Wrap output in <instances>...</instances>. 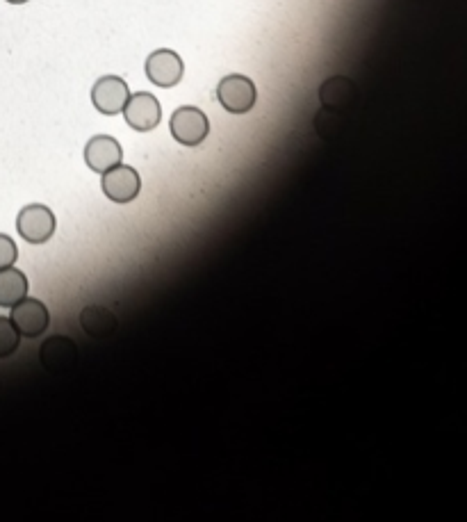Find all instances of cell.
I'll return each instance as SVG.
<instances>
[{"mask_svg": "<svg viewBox=\"0 0 467 522\" xmlns=\"http://www.w3.org/2000/svg\"><path fill=\"white\" fill-rule=\"evenodd\" d=\"M121 160H124L121 144L110 135H96L85 146V162L96 174H105L112 167L121 165Z\"/></svg>", "mask_w": 467, "mask_h": 522, "instance_id": "9c48e42d", "label": "cell"}, {"mask_svg": "<svg viewBox=\"0 0 467 522\" xmlns=\"http://www.w3.org/2000/svg\"><path fill=\"white\" fill-rule=\"evenodd\" d=\"M16 258H19V249H16L14 240L0 233V269L12 267L16 263Z\"/></svg>", "mask_w": 467, "mask_h": 522, "instance_id": "5bb4252c", "label": "cell"}, {"mask_svg": "<svg viewBox=\"0 0 467 522\" xmlns=\"http://www.w3.org/2000/svg\"><path fill=\"white\" fill-rule=\"evenodd\" d=\"M7 3H12V5H23V3H28V0H7Z\"/></svg>", "mask_w": 467, "mask_h": 522, "instance_id": "9a60e30c", "label": "cell"}, {"mask_svg": "<svg viewBox=\"0 0 467 522\" xmlns=\"http://www.w3.org/2000/svg\"><path fill=\"white\" fill-rule=\"evenodd\" d=\"M256 85L247 76H226L217 87V99L231 114H247L256 105Z\"/></svg>", "mask_w": 467, "mask_h": 522, "instance_id": "7a4b0ae2", "label": "cell"}, {"mask_svg": "<svg viewBox=\"0 0 467 522\" xmlns=\"http://www.w3.org/2000/svg\"><path fill=\"white\" fill-rule=\"evenodd\" d=\"M28 297V279L21 269L5 267L0 269V306L12 308L21 299Z\"/></svg>", "mask_w": 467, "mask_h": 522, "instance_id": "30bf717a", "label": "cell"}, {"mask_svg": "<svg viewBox=\"0 0 467 522\" xmlns=\"http://www.w3.org/2000/svg\"><path fill=\"white\" fill-rule=\"evenodd\" d=\"M21 333L16 331L14 322L10 317H0V358L12 356L19 349Z\"/></svg>", "mask_w": 467, "mask_h": 522, "instance_id": "4fadbf2b", "label": "cell"}, {"mask_svg": "<svg viewBox=\"0 0 467 522\" xmlns=\"http://www.w3.org/2000/svg\"><path fill=\"white\" fill-rule=\"evenodd\" d=\"M183 71V60H180L178 53L169 51V48H160V51L151 53L149 60H146V76L158 87H176L183 80Z\"/></svg>", "mask_w": 467, "mask_h": 522, "instance_id": "ba28073f", "label": "cell"}, {"mask_svg": "<svg viewBox=\"0 0 467 522\" xmlns=\"http://www.w3.org/2000/svg\"><path fill=\"white\" fill-rule=\"evenodd\" d=\"M76 356V347H73V342L67 338H53L42 347V361L48 370L67 367L69 361H76Z\"/></svg>", "mask_w": 467, "mask_h": 522, "instance_id": "7c38bea8", "label": "cell"}, {"mask_svg": "<svg viewBox=\"0 0 467 522\" xmlns=\"http://www.w3.org/2000/svg\"><path fill=\"white\" fill-rule=\"evenodd\" d=\"M128 99H130L128 83L119 76H105L98 80L92 89L94 108L101 114H108V117L124 112Z\"/></svg>", "mask_w": 467, "mask_h": 522, "instance_id": "5b68a950", "label": "cell"}, {"mask_svg": "<svg viewBox=\"0 0 467 522\" xmlns=\"http://www.w3.org/2000/svg\"><path fill=\"white\" fill-rule=\"evenodd\" d=\"M354 92H356V87L349 78L335 76L331 80H326L322 89H319V99H322L326 108L338 110V108H342V105H347L351 99H354Z\"/></svg>", "mask_w": 467, "mask_h": 522, "instance_id": "8fae6325", "label": "cell"}, {"mask_svg": "<svg viewBox=\"0 0 467 522\" xmlns=\"http://www.w3.org/2000/svg\"><path fill=\"white\" fill-rule=\"evenodd\" d=\"M16 231L30 244H44L55 233V215L46 206H26L16 219Z\"/></svg>", "mask_w": 467, "mask_h": 522, "instance_id": "3957f363", "label": "cell"}, {"mask_svg": "<svg viewBox=\"0 0 467 522\" xmlns=\"http://www.w3.org/2000/svg\"><path fill=\"white\" fill-rule=\"evenodd\" d=\"M142 178L128 165H117L103 174V192L114 203H130L139 197Z\"/></svg>", "mask_w": 467, "mask_h": 522, "instance_id": "277c9868", "label": "cell"}, {"mask_svg": "<svg viewBox=\"0 0 467 522\" xmlns=\"http://www.w3.org/2000/svg\"><path fill=\"white\" fill-rule=\"evenodd\" d=\"M171 135L174 140L183 146H199L206 142V137L210 133V121L203 110L192 108V105H185V108H178L171 117Z\"/></svg>", "mask_w": 467, "mask_h": 522, "instance_id": "6da1fadb", "label": "cell"}, {"mask_svg": "<svg viewBox=\"0 0 467 522\" xmlns=\"http://www.w3.org/2000/svg\"><path fill=\"white\" fill-rule=\"evenodd\" d=\"M16 331L26 338H37L48 329V308L39 299H21L19 304L12 306V317Z\"/></svg>", "mask_w": 467, "mask_h": 522, "instance_id": "8992f818", "label": "cell"}, {"mask_svg": "<svg viewBox=\"0 0 467 522\" xmlns=\"http://www.w3.org/2000/svg\"><path fill=\"white\" fill-rule=\"evenodd\" d=\"M124 117H126V124L130 128L139 130V133H149V130L158 126L160 119H162L160 101L149 92L133 94L128 99L126 108H124Z\"/></svg>", "mask_w": 467, "mask_h": 522, "instance_id": "52a82bcc", "label": "cell"}]
</instances>
